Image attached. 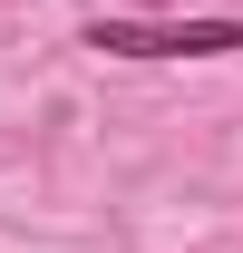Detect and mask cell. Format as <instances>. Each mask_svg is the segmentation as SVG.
<instances>
[{
  "label": "cell",
  "instance_id": "1",
  "mask_svg": "<svg viewBox=\"0 0 243 253\" xmlns=\"http://www.w3.org/2000/svg\"><path fill=\"white\" fill-rule=\"evenodd\" d=\"M88 49H107V59H224V49H243V20H97Z\"/></svg>",
  "mask_w": 243,
  "mask_h": 253
}]
</instances>
